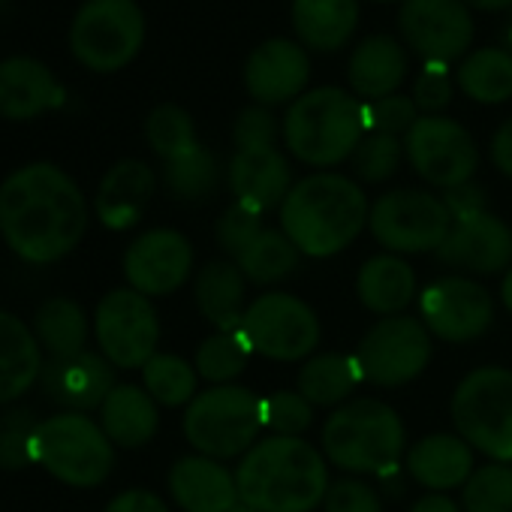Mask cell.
I'll return each instance as SVG.
<instances>
[{
  "mask_svg": "<svg viewBox=\"0 0 512 512\" xmlns=\"http://www.w3.org/2000/svg\"><path fill=\"white\" fill-rule=\"evenodd\" d=\"M88 223L82 187L55 163H28L0 184V235L31 266L61 263L82 244Z\"/></svg>",
  "mask_w": 512,
  "mask_h": 512,
  "instance_id": "1",
  "label": "cell"
},
{
  "mask_svg": "<svg viewBox=\"0 0 512 512\" xmlns=\"http://www.w3.org/2000/svg\"><path fill=\"white\" fill-rule=\"evenodd\" d=\"M238 497L256 512H314L332 485L329 461L305 437H263L235 464Z\"/></svg>",
  "mask_w": 512,
  "mask_h": 512,
  "instance_id": "2",
  "label": "cell"
},
{
  "mask_svg": "<svg viewBox=\"0 0 512 512\" xmlns=\"http://www.w3.org/2000/svg\"><path fill=\"white\" fill-rule=\"evenodd\" d=\"M365 187L341 172H314L293 184L278 208L281 229L308 260H329L368 229Z\"/></svg>",
  "mask_w": 512,
  "mask_h": 512,
  "instance_id": "3",
  "label": "cell"
},
{
  "mask_svg": "<svg viewBox=\"0 0 512 512\" xmlns=\"http://www.w3.org/2000/svg\"><path fill=\"white\" fill-rule=\"evenodd\" d=\"M320 449L347 476H389L410 449L404 419L380 398H350L320 428Z\"/></svg>",
  "mask_w": 512,
  "mask_h": 512,
  "instance_id": "4",
  "label": "cell"
},
{
  "mask_svg": "<svg viewBox=\"0 0 512 512\" xmlns=\"http://www.w3.org/2000/svg\"><path fill=\"white\" fill-rule=\"evenodd\" d=\"M287 151L314 169L350 160L365 139V103L344 88H314L290 103L284 121Z\"/></svg>",
  "mask_w": 512,
  "mask_h": 512,
  "instance_id": "5",
  "label": "cell"
},
{
  "mask_svg": "<svg viewBox=\"0 0 512 512\" xmlns=\"http://www.w3.org/2000/svg\"><path fill=\"white\" fill-rule=\"evenodd\" d=\"M181 431L199 455L217 461L241 458L266 434L263 398L241 383L199 389L184 407Z\"/></svg>",
  "mask_w": 512,
  "mask_h": 512,
  "instance_id": "6",
  "label": "cell"
},
{
  "mask_svg": "<svg viewBox=\"0 0 512 512\" xmlns=\"http://www.w3.org/2000/svg\"><path fill=\"white\" fill-rule=\"evenodd\" d=\"M34 464L70 488H97L115 470V443L88 413H55L37 425Z\"/></svg>",
  "mask_w": 512,
  "mask_h": 512,
  "instance_id": "7",
  "label": "cell"
},
{
  "mask_svg": "<svg viewBox=\"0 0 512 512\" xmlns=\"http://www.w3.org/2000/svg\"><path fill=\"white\" fill-rule=\"evenodd\" d=\"M449 416L473 452L512 464V371L482 365L464 374L452 392Z\"/></svg>",
  "mask_w": 512,
  "mask_h": 512,
  "instance_id": "8",
  "label": "cell"
},
{
  "mask_svg": "<svg viewBox=\"0 0 512 512\" xmlns=\"http://www.w3.org/2000/svg\"><path fill=\"white\" fill-rule=\"evenodd\" d=\"M238 332L244 335L253 356L272 362H308L317 356L323 338L317 311L287 290H269L256 296L247 305Z\"/></svg>",
  "mask_w": 512,
  "mask_h": 512,
  "instance_id": "9",
  "label": "cell"
},
{
  "mask_svg": "<svg viewBox=\"0 0 512 512\" xmlns=\"http://www.w3.org/2000/svg\"><path fill=\"white\" fill-rule=\"evenodd\" d=\"M452 214L443 196L419 187H398L371 202L368 232L386 253L416 256L437 253L452 229Z\"/></svg>",
  "mask_w": 512,
  "mask_h": 512,
  "instance_id": "10",
  "label": "cell"
},
{
  "mask_svg": "<svg viewBox=\"0 0 512 512\" xmlns=\"http://www.w3.org/2000/svg\"><path fill=\"white\" fill-rule=\"evenodd\" d=\"M145 43V16L136 0H85L70 28V49L94 73L124 70Z\"/></svg>",
  "mask_w": 512,
  "mask_h": 512,
  "instance_id": "11",
  "label": "cell"
},
{
  "mask_svg": "<svg viewBox=\"0 0 512 512\" xmlns=\"http://www.w3.org/2000/svg\"><path fill=\"white\" fill-rule=\"evenodd\" d=\"M362 380L380 389L410 386L425 374L434 356V338L413 314L377 320L356 347Z\"/></svg>",
  "mask_w": 512,
  "mask_h": 512,
  "instance_id": "12",
  "label": "cell"
},
{
  "mask_svg": "<svg viewBox=\"0 0 512 512\" xmlns=\"http://www.w3.org/2000/svg\"><path fill=\"white\" fill-rule=\"evenodd\" d=\"M94 338L115 368L142 371L148 359L157 356L160 344V317L154 302L130 287L106 293L94 311Z\"/></svg>",
  "mask_w": 512,
  "mask_h": 512,
  "instance_id": "13",
  "label": "cell"
},
{
  "mask_svg": "<svg viewBox=\"0 0 512 512\" xmlns=\"http://www.w3.org/2000/svg\"><path fill=\"white\" fill-rule=\"evenodd\" d=\"M404 157L413 172L437 190L467 184L479 169L476 139L446 115H419L404 136Z\"/></svg>",
  "mask_w": 512,
  "mask_h": 512,
  "instance_id": "14",
  "label": "cell"
},
{
  "mask_svg": "<svg viewBox=\"0 0 512 512\" xmlns=\"http://www.w3.org/2000/svg\"><path fill=\"white\" fill-rule=\"evenodd\" d=\"M416 308L422 326L443 344H473L494 323L491 293L464 275H449L428 284L419 293Z\"/></svg>",
  "mask_w": 512,
  "mask_h": 512,
  "instance_id": "15",
  "label": "cell"
},
{
  "mask_svg": "<svg viewBox=\"0 0 512 512\" xmlns=\"http://www.w3.org/2000/svg\"><path fill=\"white\" fill-rule=\"evenodd\" d=\"M196 266L193 244L184 232L157 226L136 235L124 250V278L127 287L148 296L163 299L178 293Z\"/></svg>",
  "mask_w": 512,
  "mask_h": 512,
  "instance_id": "16",
  "label": "cell"
},
{
  "mask_svg": "<svg viewBox=\"0 0 512 512\" xmlns=\"http://www.w3.org/2000/svg\"><path fill=\"white\" fill-rule=\"evenodd\" d=\"M398 28L407 46L437 67L458 61L473 43V19L464 0H404Z\"/></svg>",
  "mask_w": 512,
  "mask_h": 512,
  "instance_id": "17",
  "label": "cell"
},
{
  "mask_svg": "<svg viewBox=\"0 0 512 512\" xmlns=\"http://www.w3.org/2000/svg\"><path fill=\"white\" fill-rule=\"evenodd\" d=\"M311 82V58L293 40H266L256 46L244 64V88L256 106L296 103Z\"/></svg>",
  "mask_w": 512,
  "mask_h": 512,
  "instance_id": "18",
  "label": "cell"
},
{
  "mask_svg": "<svg viewBox=\"0 0 512 512\" xmlns=\"http://www.w3.org/2000/svg\"><path fill=\"white\" fill-rule=\"evenodd\" d=\"M437 260L470 275H500L512 266V229L491 211L455 220Z\"/></svg>",
  "mask_w": 512,
  "mask_h": 512,
  "instance_id": "19",
  "label": "cell"
},
{
  "mask_svg": "<svg viewBox=\"0 0 512 512\" xmlns=\"http://www.w3.org/2000/svg\"><path fill=\"white\" fill-rule=\"evenodd\" d=\"M46 395L67 413L100 410L109 392L118 386L115 365L103 353H79L67 359H49L40 377Z\"/></svg>",
  "mask_w": 512,
  "mask_h": 512,
  "instance_id": "20",
  "label": "cell"
},
{
  "mask_svg": "<svg viewBox=\"0 0 512 512\" xmlns=\"http://www.w3.org/2000/svg\"><path fill=\"white\" fill-rule=\"evenodd\" d=\"M226 184L235 202L250 205L260 214L275 211L293 190V166L281 148L235 151L226 166Z\"/></svg>",
  "mask_w": 512,
  "mask_h": 512,
  "instance_id": "21",
  "label": "cell"
},
{
  "mask_svg": "<svg viewBox=\"0 0 512 512\" xmlns=\"http://www.w3.org/2000/svg\"><path fill=\"white\" fill-rule=\"evenodd\" d=\"M169 494L184 512H229L241 503L235 470L208 455H181L166 476Z\"/></svg>",
  "mask_w": 512,
  "mask_h": 512,
  "instance_id": "22",
  "label": "cell"
},
{
  "mask_svg": "<svg viewBox=\"0 0 512 512\" xmlns=\"http://www.w3.org/2000/svg\"><path fill=\"white\" fill-rule=\"evenodd\" d=\"M404 470L425 491L449 494L461 488L476 470V452L461 434L437 431L410 443L404 455Z\"/></svg>",
  "mask_w": 512,
  "mask_h": 512,
  "instance_id": "23",
  "label": "cell"
},
{
  "mask_svg": "<svg viewBox=\"0 0 512 512\" xmlns=\"http://www.w3.org/2000/svg\"><path fill=\"white\" fill-rule=\"evenodd\" d=\"M67 94L55 73L28 55L0 61V118L31 121L49 109L64 106Z\"/></svg>",
  "mask_w": 512,
  "mask_h": 512,
  "instance_id": "24",
  "label": "cell"
},
{
  "mask_svg": "<svg viewBox=\"0 0 512 512\" xmlns=\"http://www.w3.org/2000/svg\"><path fill=\"white\" fill-rule=\"evenodd\" d=\"M154 190H157V175L148 163L118 160L97 187V199H94L97 220L112 232L133 229L145 217Z\"/></svg>",
  "mask_w": 512,
  "mask_h": 512,
  "instance_id": "25",
  "label": "cell"
},
{
  "mask_svg": "<svg viewBox=\"0 0 512 512\" xmlns=\"http://www.w3.org/2000/svg\"><path fill=\"white\" fill-rule=\"evenodd\" d=\"M356 296L365 311L383 317L407 314V308L419 299V281L407 256L398 253H377L362 263L356 275Z\"/></svg>",
  "mask_w": 512,
  "mask_h": 512,
  "instance_id": "26",
  "label": "cell"
},
{
  "mask_svg": "<svg viewBox=\"0 0 512 512\" xmlns=\"http://www.w3.org/2000/svg\"><path fill=\"white\" fill-rule=\"evenodd\" d=\"M196 311L214 326V332H235L247 311V278L235 260H211L193 278Z\"/></svg>",
  "mask_w": 512,
  "mask_h": 512,
  "instance_id": "27",
  "label": "cell"
},
{
  "mask_svg": "<svg viewBox=\"0 0 512 512\" xmlns=\"http://www.w3.org/2000/svg\"><path fill=\"white\" fill-rule=\"evenodd\" d=\"M43 347L28 323L0 311V404H13L43 377Z\"/></svg>",
  "mask_w": 512,
  "mask_h": 512,
  "instance_id": "28",
  "label": "cell"
},
{
  "mask_svg": "<svg viewBox=\"0 0 512 512\" xmlns=\"http://www.w3.org/2000/svg\"><path fill=\"white\" fill-rule=\"evenodd\" d=\"M100 425L115 446L139 449L160 431V404L145 386L118 383L100 407Z\"/></svg>",
  "mask_w": 512,
  "mask_h": 512,
  "instance_id": "29",
  "label": "cell"
},
{
  "mask_svg": "<svg viewBox=\"0 0 512 512\" xmlns=\"http://www.w3.org/2000/svg\"><path fill=\"white\" fill-rule=\"evenodd\" d=\"M347 79L353 94L365 103L392 97L407 79V52L392 37H368L353 52Z\"/></svg>",
  "mask_w": 512,
  "mask_h": 512,
  "instance_id": "30",
  "label": "cell"
},
{
  "mask_svg": "<svg viewBox=\"0 0 512 512\" xmlns=\"http://www.w3.org/2000/svg\"><path fill=\"white\" fill-rule=\"evenodd\" d=\"M359 0H293L296 37L317 52H338L356 34Z\"/></svg>",
  "mask_w": 512,
  "mask_h": 512,
  "instance_id": "31",
  "label": "cell"
},
{
  "mask_svg": "<svg viewBox=\"0 0 512 512\" xmlns=\"http://www.w3.org/2000/svg\"><path fill=\"white\" fill-rule=\"evenodd\" d=\"M362 371L356 365V356H341V353H317L308 362H302L296 389L314 404V407H341L347 404L356 389H359Z\"/></svg>",
  "mask_w": 512,
  "mask_h": 512,
  "instance_id": "32",
  "label": "cell"
},
{
  "mask_svg": "<svg viewBox=\"0 0 512 512\" xmlns=\"http://www.w3.org/2000/svg\"><path fill=\"white\" fill-rule=\"evenodd\" d=\"M299 263H302V253L281 226L278 229L266 226L244 253L235 256V266L241 269L247 284H256V287H275L287 281L299 269Z\"/></svg>",
  "mask_w": 512,
  "mask_h": 512,
  "instance_id": "33",
  "label": "cell"
},
{
  "mask_svg": "<svg viewBox=\"0 0 512 512\" xmlns=\"http://www.w3.org/2000/svg\"><path fill=\"white\" fill-rule=\"evenodd\" d=\"M88 332H91V326H88L85 308L64 296L43 302L34 317V335L52 359H67V356L85 353Z\"/></svg>",
  "mask_w": 512,
  "mask_h": 512,
  "instance_id": "34",
  "label": "cell"
},
{
  "mask_svg": "<svg viewBox=\"0 0 512 512\" xmlns=\"http://www.w3.org/2000/svg\"><path fill=\"white\" fill-rule=\"evenodd\" d=\"M455 79L473 103L500 106L512 97V55L503 49H479L461 61Z\"/></svg>",
  "mask_w": 512,
  "mask_h": 512,
  "instance_id": "35",
  "label": "cell"
},
{
  "mask_svg": "<svg viewBox=\"0 0 512 512\" xmlns=\"http://www.w3.org/2000/svg\"><path fill=\"white\" fill-rule=\"evenodd\" d=\"M250 356H253V350L247 347V341L238 329L214 332L196 347L193 368H196L199 380H205L208 386H229L247 371Z\"/></svg>",
  "mask_w": 512,
  "mask_h": 512,
  "instance_id": "36",
  "label": "cell"
},
{
  "mask_svg": "<svg viewBox=\"0 0 512 512\" xmlns=\"http://www.w3.org/2000/svg\"><path fill=\"white\" fill-rule=\"evenodd\" d=\"M142 386L160 407H187L199 395V374L193 362L175 353H157L142 368Z\"/></svg>",
  "mask_w": 512,
  "mask_h": 512,
  "instance_id": "37",
  "label": "cell"
},
{
  "mask_svg": "<svg viewBox=\"0 0 512 512\" xmlns=\"http://www.w3.org/2000/svg\"><path fill=\"white\" fill-rule=\"evenodd\" d=\"M163 184L181 202H205L220 184L217 157L208 148L196 145L190 154L163 163Z\"/></svg>",
  "mask_w": 512,
  "mask_h": 512,
  "instance_id": "38",
  "label": "cell"
},
{
  "mask_svg": "<svg viewBox=\"0 0 512 512\" xmlns=\"http://www.w3.org/2000/svg\"><path fill=\"white\" fill-rule=\"evenodd\" d=\"M464 512H512V464L485 461L476 464L470 479L461 485Z\"/></svg>",
  "mask_w": 512,
  "mask_h": 512,
  "instance_id": "39",
  "label": "cell"
},
{
  "mask_svg": "<svg viewBox=\"0 0 512 512\" xmlns=\"http://www.w3.org/2000/svg\"><path fill=\"white\" fill-rule=\"evenodd\" d=\"M145 136H148V145L154 148V154L163 157V163L175 160V157H184V154H190L199 145L193 118L181 106H175V103H160L148 115Z\"/></svg>",
  "mask_w": 512,
  "mask_h": 512,
  "instance_id": "40",
  "label": "cell"
},
{
  "mask_svg": "<svg viewBox=\"0 0 512 512\" xmlns=\"http://www.w3.org/2000/svg\"><path fill=\"white\" fill-rule=\"evenodd\" d=\"M401 160H404V139L386 133H365L356 154L350 157L356 178L365 184L389 181L401 169Z\"/></svg>",
  "mask_w": 512,
  "mask_h": 512,
  "instance_id": "41",
  "label": "cell"
},
{
  "mask_svg": "<svg viewBox=\"0 0 512 512\" xmlns=\"http://www.w3.org/2000/svg\"><path fill=\"white\" fill-rule=\"evenodd\" d=\"M314 410L299 389H278L263 398V422L272 437H305L314 425Z\"/></svg>",
  "mask_w": 512,
  "mask_h": 512,
  "instance_id": "42",
  "label": "cell"
},
{
  "mask_svg": "<svg viewBox=\"0 0 512 512\" xmlns=\"http://www.w3.org/2000/svg\"><path fill=\"white\" fill-rule=\"evenodd\" d=\"M40 419L31 410H13L0 419V467L22 470L34 464V437Z\"/></svg>",
  "mask_w": 512,
  "mask_h": 512,
  "instance_id": "43",
  "label": "cell"
},
{
  "mask_svg": "<svg viewBox=\"0 0 512 512\" xmlns=\"http://www.w3.org/2000/svg\"><path fill=\"white\" fill-rule=\"evenodd\" d=\"M263 229H266V223H263L260 211L250 208V205H241V202H232L220 214V220L214 226V238H217L220 250L229 253V260H235V256L244 253Z\"/></svg>",
  "mask_w": 512,
  "mask_h": 512,
  "instance_id": "44",
  "label": "cell"
},
{
  "mask_svg": "<svg viewBox=\"0 0 512 512\" xmlns=\"http://www.w3.org/2000/svg\"><path fill=\"white\" fill-rule=\"evenodd\" d=\"M278 139H284L281 121L266 106H247L238 112L232 124V142L235 151H260V148H278Z\"/></svg>",
  "mask_w": 512,
  "mask_h": 512,
  "instance_id": "45",
  "label": "cell"
},
{
  "mask_svg": "<svg viewBox=\"0 0 512 512\" xmlns=\"http://www.w3.org/2000/svg\"><path fill=\"white\" fill-rule=\"evenodd\" d=\"M416 121H419V109H416L413 97L392 94V97L365 103V130L368 133H386V136L404 139Z\"/></svg>",
  "mask_w": 512,
  "mask_h": 512,
  "instance_id": "46",
  "label": "cell"
},
{
  "mask_svg": "<svg viewBox=\"0 0 512 512\" xmlns=\"http://www.w3.org/2000/svg\"><path fill=\"white\" fill-rule=\"evenodd\" d=\"M323 512H383V497L365 476H341L332 479Z\"/></svg>",
  "mask_w": 512,
  "mask_h": 512,
  "instance_id": "47",
  "label": "cell"
},
{
  "mask_svg": "<svg viewBox=\"0 0 512 512\" xmlns=\"http://www.w3.org/2000/svg\"><path fill=\"white\" fill-rule=\"evenodd\" d=\"M452 100V82L443 67L428 64L413 82V103L422 115H440Z\"/></svg>",
  "mask_w": 512,
  "mask_h": 512,
  "instance_id": "48",
  "label": "cell"
},
{
  "mask_svg": "<svg viewBox=\"0 0 512 512\" xmlns=\"http://www.w3.org/2000/svg\"><path fill=\"white\" fill-rule=\"evenodd\" d=\"M443 202L452 214V220H467V217H476L485 208V190L476 184V181H467V184H458L452 190H443Z\"/></svg>",
  "mask_w": 512,
  "mask_h": 512,
  "instance_id": "49",
  "label": "cell"
},
{
  "mask_svg": "<svg viewBox=\"0 0 512 512\" xmlns=\"http://www.w3.org/2000/svg\"><path fill=\"white\" fill-rule=\"evenodd\" d=\"M103 512H172L166 506V500L148 488H127L121 494H115Z\"/></svg>",
  "mask_w": 512,
  "mask_h": 512,
  "instance_id": "50",
  "label": "cell"
},
{
  "mask_svg": "<svg viewBox=\"0 0 512 512\" xmlns=\"http://www.w3.org/2000/svg\"><path fill=\"white\" fill-rule=\"evenodd\" d=\"M488 154H491V163L497 166V172L512 178V118L497 127V133L491 136Z\"/></svg>",
  "mask_w": 512,
  "mask_h": 512,
  "instance_id": "51",
  "label": "cell"
},
{
  "mask_svg": "<svg viewBox=\"0 0 512 512\" xmlns=\"http://www.w3.org/2000/svg\"><path fill=\"white\" fill-rule=\"evenodd\" d=\"M410 512H464L461 503L449 494H437V491H425L413 506Z\"/></svg>",
  "mask_w": 512,
  "mask_h": 512,
  "instance_id": "52",
  "label": "cell"
},
{
  "mask_svg": "<svg viewBox=\"0 0 512 512\" xmlns=\"http://www.w3.org/2000/svg\"><path fill=\"white\" fill-rule=\"evenodd\" d=\"M467 7H476V10H488V13H500V10H509L512 0H464Z\"/></svg>",
  "mask_w": 512,
  "mask_h": 512,
  "instance_id": "53",
  "label": "cell"
},
{
  "mask_svg": "<svg viewBox=\"0 0 512 512\" xmlns=\"http://www.w3.org/2000/svg\"><path fill=\"white\" fill-rule=\"evenodd\" d=\"M500 302H503V308L512 314V266L503 272V281H500Z\"/></svg>",
  "mask_w": 512,
  "mask_h": 512,
  "instance_id": "54",
  "label": "cell"
},
{
  "mask_svg": "<svg viewBox=\"0 0 512 512\" xmlns=\"http://www.w3.org/2000/svg\"><path fill=\"white\" fill-rule=\"evenodd\" d=\"M229 512H256V509H250L247 503H238V506H232Z\"/></svg>",
  "mask_w": 512,
  "mask_h": 512,
  "instance_id": "55",
  "label": "cell"
},
{
  "mask_svg": "<svg viewBox=\"0 0 512 512\" xmlns=\"http://www.w3.org/2000/svg\"><path fill=\"white\" fill-rule=\"evenodd\" d=\"M377 4H392V0H377Z\"/></svg>",
  "mask_w": 512,
  "mask_h": 512,
  "instance_id": "56",
  "label": "cell"
},
{
  "mask_svg": "<svg viewBox=\"0 0 512 512\" xmlns=\"http://www.w3.org/2000/svg\"><path fill=\"white\" fill-rule=\"evenodd\" d=\"M509 37H512V25H509Z\"/></svg>",
  "mask_w": 512,
  "mask_h": 512,
  "instance_id": "57",
  "label": "cell"
}]
</instances>
